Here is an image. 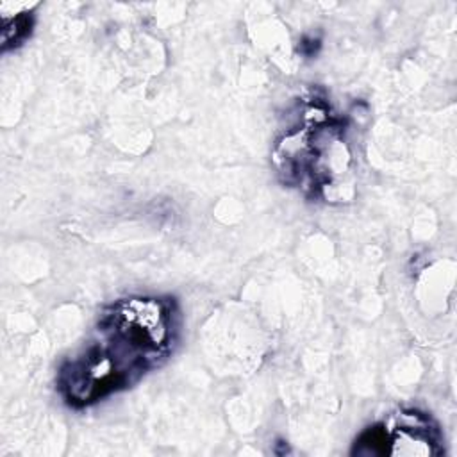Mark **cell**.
Here are the masks:
<instances>
[{"label": "cell", "mask_w": 457, "mask_h": 457, "mask_svg": "<svg viewBox=\"0 0 457 457\" xmlns=\"http://www.w3.org/2000/svg\"><path fill=\"white\" fill-rule=\"evenodd\" d=\"M112 330L129 348L141 352L159 350L170 339L168 311L157 300H129L116 309Z\"/></svg>", "instance_id": "obj_1"}, {"label": "cell", "mask_w": 457, "mask_h": 457, "mask_svg": "<svg viewBox=\"0 0 457 457\" xmlns=\"http://www.w3.org/2000/svg\"><path fill=\"white\" fill-rule=\"evenodd\" d=\"M393 453L427 455L432 452V439L420 425H402L393 437Z\"/></svg>", "instance_id": "obj_2"}, {"label": "cell", "mask_w": 457, "mask_h": 457, "mask_svg": "<svg viewBox=\"0 0 457 457\" xmlns=\"http://www.w3.org/2000/svg\"><path fill=\"white\" fill-rule=\"evenodd\" d=\"M0 16H2V45L5 48L7 45L18 43L27 34L30 23L25 12L9 14L0 9Z\"/></svg>", "instance_id": "obj_3"}]
</instances>
